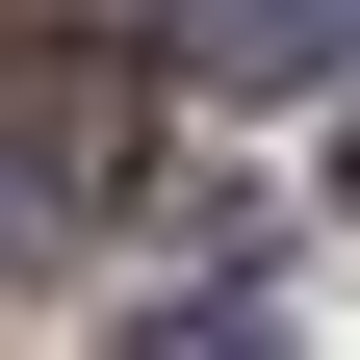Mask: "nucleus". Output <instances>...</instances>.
Wrapping results in <instances>:
<instances>
[{"label":"nucleus","mask_w":360,"mask_h":360,"mask_svg":"<svg viewBox=\"0 0 360 360\" xmlns=\"http://www.w3.org/2000/svg\"><path fill=\"white\" fill-rule=\"evenodd\" d=\"M335 206H360V129H335Z\"/></svg>","instance_id":"obj_4"},{"label":"nucleus","mask_w":360,"mask_h":360,"mask_svg":"<svg viewBox=\"0 0 360 360\" xmlns=\"http://www.w3.org/2000/svg\"><path fill=\"white\" fill-rule=\"evenodd\" d=\"M155 52L206 103H309V77H360V0H155Z\"/></svg>","instance_id":"obj_2"},{"label":"nucleus","mask_w":360,"mask_h":360,"mask_svg":"<svg viewBox=\"0 0 360 360\" xmlns=\"http://www.w3.org/2000/svg\"><path fill=\"white\" fill-rule=\"evenodd\" d=\"M129 360H283V309L257 283H180V309H129Z\"/></svg>","instance_id":"obj_3"},{"label":"nucleus","mask_w":360,"mask_h":360,"mask_svg":"<svg viewBox=\"0 0 360 360\" xmlns=\"http://www.w3.org/2000/svg\"><path fill=\"white\" fill-rule=\"evenodd\" d=\"M129 155H155V52H77V26H26V52H0V283L103 232V206H129Z\"/></svg>","instance_id":"obj_1"}]
</instances>
